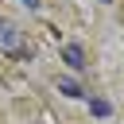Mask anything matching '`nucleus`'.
<instances>
[{"mask_svg": "<svg viewBox=\"0 0 124 124\" xmlns=\"http://www.w3.org/2000/svg\"><path fill=\"white\" fill-rule=\"evenodd\" d=\"M0 50L12 54V58H23L27 54V35L19 31V23H12L4 16H0Z\"/></svg>", "mask_w": 124, "mask_h": 124, "instance_id": "obj_1", "label": "nucleus"}, {"mask_svg": "<svg viewBox=\"0 0 124 124\" xmlns=\"http://www.w3.org/2000/svg\"><path fill=\"white\" fill-rule=\"evenodd\" d=\"M62 58H66L70 70H85V50H81V43H66V46H62Z\"/></svg>", "mask_w": 124, "mask_h": 124, "instance_id": "obj_2", "label": "nucleus"}, {"mask_svg": "<svg viewBox=\"0 0 124 124\" xmlns=\"http://www.w3.org/2000/svg\"><path fill=\"white\" fill-rule=\"evenodd\" d=\"M89 112H93V116H108V112H112V105H108L105 97H93V101H89Z\"/></svg>", "mask_w": 124, "mask_h": 124, "instance_id": "obj_3", "label": "nucleus"}, {"mask_svg": "<svg viewBox=\"0 0 124 124\" xmlns=\"http://www.w3.org/2000/svg\"><path fill=\"white\" fill-rule=\"evenodd\" d=\"M58 89H62L66 97H81V89H78V81H70V78H62V81H58Z\"/></svg>", "mask_w": 124, "mask_h": 124, "instance_id": "obj_4", "label": "nucleus"}, {"mask_svg": "<svg viewBox=\"0 0 124 124\" xmlns=\"http://www.w3.org/2000/svg\"><path fill=\"white\" fill-rule=\"evenodd\" d=\"M19 4H23L27 12H35V8H39V0H19Z\"/></svg>", "mask_w": 124, "mask_h": 124, "instance_id": "obj_5", "label": "nucleus"}, {"mask_svg": "<svg viewBox=\"0 0 124 124\" xmlns=\"http://www.w3.org/2000/svg\"><path fill=\"white\" fill-rule=\"evenodd\" d=\"M101 4H112V0H101Z\"/></svg>", "mask_w": 124, "mask_h": 124, "instance_id": "obj_6", "label": "nucleus"}]
</instances>
